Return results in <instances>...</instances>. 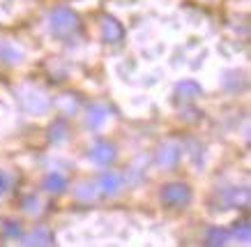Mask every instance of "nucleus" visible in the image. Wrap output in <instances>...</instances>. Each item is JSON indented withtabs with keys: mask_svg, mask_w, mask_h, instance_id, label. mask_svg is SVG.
<instances>
[{
	"mask_svg": "<svg viewBox=\"0 0 251 247\" xmlns=\"http://www.w3.org/2000/svg\"><path fill=\"white\" fill-rule=\"evenodd\" d=\"M9 185H12V176H9V173H5V171H0V196L7 192Z\"/></svg>",
	"mask_w": 251,
	"mask_h": 247,
	"instance_id": "obj_17",
	"label": "nucleus"
},
{
	"mask_svg": "<svg viewBox=\"0 0 251 247\" xmlns=\"http://www.w3.org/2000/svg\"><path fill=\"white\" fill-rule=\"evenodd\" d=\"M106 120H108V107H104V104H92V107L88 109V125H90L92 130H99Z\"/></svg>",
	"mask_w": 251,
	"mask_h": 247,
	"instance_id": "obj_8",
	"label": "nucleus"
},
{
	"mask_svg": "<svg viewBox=\"0 0 251 247\" xmlns=\"http://www.w3.org/2000/svg\"><path fill=\"white\" fill-rule=\"evenodd\" d=\"M0 60H5V62H21V51L12 44V42H2L0 44Z\"/></svg>",
	"mask_w": 251,
	"mask_h": 247,
	"instance_id": "obj_13",
	"label": "nucleus"
},
{
	"mask_svg": "<svg viewBox=\"0 0 251 247\" xmlns=\"http://www.w3.org/2000/svg\"><path fill=\"white\" fill-rule=\"evenodd\" d=\"M180 155H182V150H180V146H177V143L161 146L159 153H157V164H159V166H175V164H177V160H180Z\"/></svg>",
	"mask_w": 251,
	"mask_h": 247,
	"instance_id": "obj_6",
	"label": "nucleus"
},
{
	"mask_svg": "<svg viewBox=\"0 0 251 247\" xmlns=\"http://www.w3.org/2000/svg\"><path fill=\"white\" fill-rule=\"evenodd\" d=\"M76 14L67 7H58L51 12V30L55 35H69L72 30H76Z\"/></svg>",
	"mask_w": 251,
	"mask_h": 247,
	"instance_id": "obj_1",
	"label": "nucleus"
},
{
	"mask_svg": "<svg viewBox=\"0 0 251 247\" xmlns=\"http://www.w3.org/2000/svg\"><path fill=\"white\" fill-rule=\"evenodd\" d=\"M175 93H177V97H182V100H196L198 95H201V85L196 81H191V79H184V81L177 83Z\"/></svg>",
	"mask_w": 251,
	"mask_h": 247,
	"instance_id": "obj_9",
	"label": "nucleus"
},
{
	"mask_svg": "<svg viewBox=\"0 0 251 247\" xmlns=\"http://www.w3.org/2000/svg\"><path fill=\"white\" fill-rule=\"evenodd\" d=\"M65 187H67V180H65V176L58 173V171H51V173L44 178V190L46 192H62Z\"/></svg>",
	"mask_w": 251,
	"mask_h": 247,
	"instance_id": "obj_11",
	"label": "nucleus"
},
{
	"mask_svg": "<svg viewBox=\"0 0 251 247\" xmlns=\"http://www.w3.org/2000/svg\"><path fill=\"white\" fill-rule=\"evenodd\" d=\"M51 243H53V236H51L49 229H44V226H37L30 236L23 238V245H51Z\"/></svg>",
	"mask_w": 251,
	"mask_h": 247,
	"instance_id": "obj_10",
	"label": "nucleus"
},
{
	"mask_svg": "<svg viewBox=\"0 0 251 247\" xmlns=\"http://www.w3.org/2000/svg\"><path fill=\"white\" fill-rule=\"evenodd\" d=\"M74 192H76V196L81 201H90V199H95V194H97V185H92V183H83V185H78Z\"/></svg>",
	"mask_w": 251,
	"mask_h": 247,
	"instance_id": "obj_15",
	"label": "nucleus"
},
{
	"mask_svg": "<svg viewBox=\"0 0 251 247\" xmlns=\"http://www.w3.org/2000/svg\"><path fill=\"white\" fill-rule=\"evenodd\" d=\"M5 231H7V236H19V233H21V229H19V224L7 222V226H5Z\"/></svg>",
	"mask_w": 251,
	"mask_h": 247,
	"instance_id": "obj_18",
	"label": "nucleus"
},
{
	"mask_svg": "<svg viewBox=\"0 0 251 247\" xmlns=\"http://www.w3.org/2000/svg\"><path fill=\"white\" fill-rule=\"evenodd\" d=\"M88 157H90L95 164H99V166H108V164L115 160V148L111 146L108 141H97V143L90 148Z\"/></svg>",
	"mask_w": 251,
	"mask_h": 247,
	"instance_id": "obj_3",
	"label": "nucleus"
},
{
	"mask_svg": "<svg viewBox=\"0 0 251 247\" xmlns=\"http://www.w3.org/2000/svg\"><path fill=\"white\" fill-rule=\"evenodd\" d=\"M161 199L164 203L173 206V208H180V206H187L191 201V190L184 183H171L161 190Z\"/></svg>",
	"mask_w": 251,
	"mask_h": 247,
	"instance_id": "obj_2",
	"label": "nucleus"
},
{
	"mask_svg": "<svg viewBox=\"0 0 251 247\" xmlns=\"http://www.w3.org/2000/svg\"><path fill=\"white\" fill-rule=\"evenodd\" d=\"M122 35H125V30H122V26L118 24L115 19L106 16V19L101 21V37L106 39V42H120Z\"/></svg>",
	"mask_w": 251,
	"mask_h": 247,
	"instance_id": "obj_7",
	"label": "nucleus"
},
{
	"mask_svg": "<svg viewBox=\"0 0 251 247\" xmlns=\"http://www.w3.org/2000/svg\"><path fill=\"white\" fill-rule=\"evenodd\" d=\"M249 222H247V220H242V222H235V236L240 240H244V243H247V240H249Z\"/></svg>",
	"mask_w": 251,
	"mask_h": 247,
	"instance_id": "obj_16",
	"label": "nucleus"
},
{
	"mask_svg": "<svg viewBox=\"0 0 251 247\" xmlns=\"http://www.w3.org/2000/svg\"><path fill=\"white\" fill-rule=\"evenodd\" d=\"M230 238V233L226 229H221V226H212L205 236V243L207 245H226Z\"/></svg>",
	"mask_w": 251,
	"mask_h": 247,
	"instance_id": "obj_14",
	"label": "nucleus"
},
{
	"mask_svg": "<svg viewBox=\"0 0 251 247\" xmlns=\"http://www.w3.org/2000/svg\"><path fill=\"white\" fill-rule=\"evenodd\" d=\"M249 203V192L247 190H233V192L226 194V206L224 208H230V206H240V208H244Z\"/></svg>",
	"mask_w": 251,
	"mask_h": 247,
	"instance_id": "obj_12",
	"label": "nucleus"
},
{
	"mask_svg": "<svg viewBox=\"0 0 251 247\" xmlns=\"http://www.w3.org/2000/svg\"><path fill=\"white\" fill-rule=\"evenodd\" d=\"M25 210H37V199H25Z\"/></svg>",
	"mask_w": 251,
	"mask_h": 247,
	"instance_id": "obj_19",
	"label": "nucleus"
},
{
	"mask_svg": "<svg viewBox=\"0 0 251 247\" xmlns=\"http://www.w3.org/2000/svg\"><path fill=\"white\" fill-rule=\"evenodd\" d=\"M21 100H23V107L28 109L30 113H37V116L49 109V102H46V97L39 90H25L21 95Z\"/></svg>",
	"mask_w": 251,
	"mask_h": 247,
	"instance_id": "obj_4",
	"label": "nucleus"
},
{
	"mask_svg": "<svg viewBox=\"0 0 251 247\" xmlns=\"http://www.w3.org/2000/svg\"><path fill=\"white\" fill-rule=\"evenodd\" d=\"M97 187L104 194L113 196V194H118L122 190V176L118 173V171H104V173H101V178H99Z\"/></svg>",
	"mask_w": 251,
	"mask_h": 247,
	"instance_id": "obj_5",
	"label": "nucleus"
}]
</instances>
